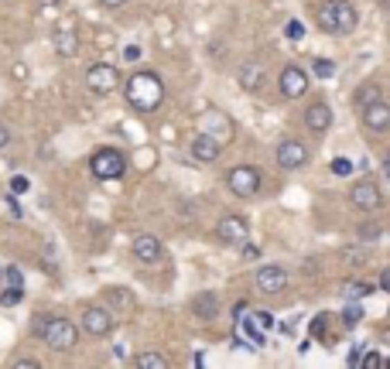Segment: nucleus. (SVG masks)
<instances>
[{"label": "nucleus", "instance_id": "24", "mask_svg": "<svg viewBox=\"0 0 390 369\" xmlns=\"http://www.w3.org/2000/svg\"><path fill=\"white\" fill-rule=\"evenodd\" d=\"M312 75H319V79H333L335 62H329V58H315V62H312Z\"/></svg>", "mask_w": 390, "mask_h": 369}, {"label": "nucleus", "instance_id": "28", "mask_svg": "<svg viewBox=\"0 0 390 369\" xmlns=\"http://www.w3.org/2000/svg\"><path fill=\"white\" fill-rule=\"evenodd\" d=\"M28 188H31V181H28L24 174H14V178H10V195H24Z\"/></svg>", "mask_w": 390, "mask_h": 369}, {"label": "nucleus", "instance_id": "15", "mask_svg": "<svg viewBox=\"0 0 390 369\" xmlns=\"http://www.w3.org/2000/svg\"><path fill=\"white\" fill-rule=\"evenodd\" d=\"M134 257H137L141 264H154V260H161V240H158V236H151V233L134 236Z\"/></svg>", "mask_w": 390, "mask_h": 369}, {"label": "nucleus", "instance_id": "36", "mask_svg": "<svg viewBox=\"0 0 390 369\" xmlns=\"http://www.w3.org/2000/svg\"><path fill=\"white\" fill-rule=\"evenodd\" d=\"M7 144H10V130H7V127H3V123H0V151H3V147H7Z\"/></svg>", "mask_w": 390, "mask_h": 369}, {"label": "nucleus", "instance_id": "6", "mask_svg": "<svg viewBox=\"0 0 390 369\" xmlns=\"http://www.w3.org/2000/svg\"><path fill=\"white\" fill-rule=\"evenodd\" d=\"M116 328V318L110 308H100V305H86L82 308V332L93 335V339H103Z\"/></svg>", "mask_w": 390, "mask_h": 369}, {"label": "nucleus", "instance_id": "29", "mask_svg": "<svg viewBox=\"0 0 390 369\" xmlns=\"http://www.w3.org/2000/svg\"><path fill=\"white\" fill-rule=\"evenodd\" d=\"M380 233H384V229H380L377 222H366V226H360V229H356V236H360V240H377Z\"/></svg>", "mask_w": 390, "mask_h": 369}, {"label": "nucleus", "instance_id": "4", "mask_svg": "<svg viewBox=\"0 0 390 369\" xmlns=\"http://www.w3.org/2000/svg\"><path fill=\"white\" fill-rule=\"evenodd\" d=\"M89 171H93L100 181H116V178H123V171H127V154L116 151V147H100V151L89 158Z\"/></svg>", "mask_w": 390, "mask_h": 369}, {"label": "nucleus", "instance_id": "23", "mask_svg": "<svg viewBox=\"0 0 390 369\" xmlns=\"http://www.w3.org/2000/svg\"><path fill=\"white\" fill-rule=\"evenodd\" d=\"M21 301H24V287H0V305L14 308V305H21Z\"/></svg>", "mask_w": 390, "mask_h": 369}, {"label": "nucleus", "instance_id": "21", "mask_svg": "<svg viewBox=\"0 0 390 369\" xmlns=\"http://www.w3.org/2000/svg\"><path fill=\"white\" fill-rule=\"evenodd\" d=\"M134 366L137 369H168L171 363H168L165 356H158V352H141V356L134 359Z\"/></svg>", "mask_w": 390, "mask_h": 369}, {"label": "nucleus", "instance_id": "31", "mask_svg": "<svg viewBox=\"0 0 390 369\" xmlns=\"http://www.w3.org/2000/svg\"><path fill=\"white\" fill-rule=\"evenodd\" d=\"M366 294H373L370 284H349V294L346 298H366Z\"/></svg>", "mask_w": 390, "mask_h": 369}, {"label": "nucleus", "instance_id": "12", "mask_svg": "<svg viewBox=\"0 0 390 369\" xmlns=\"http://www.w3.org/2000/svg\"><path fill=\"white\" fill-rule=\"evenodd\" d=\"M278 164L284 171H298L308 164V147L301 141H281L278 144Z\"/></svg>", "mask_w": 390, "mask_h": 369}, {"label": "nucleus", "instance_id": "39", "mask_svg": "<svg viewBox=\"0 0 390 369\" xmlns=\"http://www.w3.org/2000/svg\"><path fill=\"white\" fill-rule=\"evenodd\" d=\"M243 257H247V260H254V257H260V250H257V246H247V243H243Z\"/></svg>", "mask_w": 390, "mask_h": 369}, {"label": "nucleus", "instance_id": "14", "mask_svg": "<svg viewBox=\"0 0 390 369\" xmlns=\"http://www.w3.org/2000/svg\"><path fill=\"white\" fill-rule=\"evenodd\" d=\"M220 151H223L220 137H213V134H195L192 137V158L195 161L213 164V161H220Z\"/></svg>", "mask_w": 390, "mask_h": 369}, {"label": "nucleus", "instance_id": "9", "mask_svg": "<svg viewBox=\"0 0 390 369\" xmlns=\"http://www.w3.org/2000/svg\"><path fill=\"white\" fill-rule=\"evenodd\" d=\"M216 236L223 240L226 246H243L250 240V222L243 215H223L216 226Z\"/></svg>", "mask_w": 390, "mask_h": 369}, {"label": "nucleus", "instance_id": "13", "mask_svg": "<svg viewBox=\"0 0 390 369\" xmlns=\"http://www.w3.org/2000/svg\"><path fill=\"white\" fill-rule=\"evenodd\" d=\"M360 113H363V127H366V130H373V134H387L390 130V103L387 100H377V103L363 106Z\"/></svg>", "mask_w": 390, "mask_h": 369}, {"label": "nucleus", "instance_id": "26", "mask_svg": "<svg viewBox=\"0 0 390 369\" xmlns=\"http://www.w3.org/2000/svg\"><path fill=\"white\" fill-rule=\"evenodd\" d=\"M360 366H366V369H384V366H387V359H384L380 352H363V356H360Z\"/></svg>", "mask_w": 390, "mask_h": 369}, {"label": "nucleus", "instance_id": "17", "mask_svg": "<svg viewBox=\"0 0 390 369\" xmlns=\"http://www.w3.org/2000/svg\"><path fill=\"white\" fill-rule=\"evenodd\" d=\"M305 123H308L312 134H326V130L333 127V109H329V103L308 106V109H305Z\"/></svg>", "mask_w": 390, "mask_h": 369}, {"label": "nucleus", "instance_id": "37", "mask_svg": "<svg viewBox=\"0 0 390 369\" xmlns=\"http://www.w3.org/2000/svg\"><path fill=\"white\" fill-rule=\"evenodd\" d=\"M14 366L17 369H38V359H17Z\"/></svg>", "mask_w": 390, "mask_h": 369}, {"label": "nucleus", "instance_id": "18", "mask_svg": "<svg viewBox=\"0 0 390 369\" xmlns=\"http://www.w3.org/2000/svg\"><path fill=\"white\" fill-rule=\"evenodd\" d=\"M192 312L202 318V321H213V318L220 315V301H216V294H213V291L199 294V298L192 301Z\"/></svg>", "mask_w": 390, "mask_h": 369}, {"label": "nucleus", "instance_id": "10", "mask_svg": "<svg viewBox=\"0 0 390 369\" xmlns=\"http://www.w3.org/2000/svg\"><path fill=\"white\" fill-rule=\"evenodd\" d=\"M349 202L363 212H377L384 206V195H380L377 181H356V185L349 188Z\"/></svg>", "mask_w": 390, "mask_h": 369}, {"label": "nucleus", "instance_id": "38", "mask_svg": "<svg viewBox=\"0 0 390 369\" xmlns=\"http://www.w3.org/2000/svg\"><path fill=\"white\" fill-rule=\"evenodd\" d=\"M14 79H17V82L28 79V65H14Z\"/></svg>", "mask_w": 390, "mask_h": 369}, {"label": "nucleus", "instance_id": "43", "mask_svg": "<svg viewBox=\"0 0 390 369\" xmlns=\"http://www.w3.org/2000/svg\"><path fill=\"white\" fill-rule=\"evenodd\" d=\"M123 55H127V58H130V62H134V58H137V55H141V48H137V45H127V52H123Z\"/></svg>", "mask_w": 390, "mask_h": 369}, {"label": "nucleus", "instance_id": "8", "mask_svg": "<svg viewBox=\"0 0 390 369\" xmlns=\"http://www.w3.org/2000/svg\"><path fill=\"white\" fill-rule=\"evenodd\" d=\"M116 82H120V72L113 65H107V62H96V65L86 69V86L93 93H100V96H110L116 89Z\"/></svg>", "mask_w": 390, "mask_h": 369}, {"label": "nucleus", "instance_id": "3", "mask_svg": "<svg viewBox=\"0 0 390 369\" xmlns=\"http://www.w3.org/2000/svg\"><path fill=\"white\" fill-rule=\"evenodd\" d=\"M360 24V14L349 0H326L319 7V28L326 35H353Z\"/></svg>", "mask_w": 390, "mask_h": 369}, {"label": "nucleus", "instance_id": "25", "mask_svg": "<svg viewBox=\"0 0 390 369\" xmlns=\"http://www.w3.org/2000/svg\"><path fill=\"white\" fill-rule=\"evenodd\" d=\"M0 287H24V280H21V270H17V267H7V270H0Z\"/></svg>", "mask_w": 390, "mask_h": 369}, {"label": "nucleus", "instance_id": "7", "mask_svg": "<svg viewBox=\"0 0 390 369\" xmlns=\"http://www.w3.org/2000/svg\"><path fill=\"white\" fill-rule=\"evenodd\" d=\"M278 89L284 100H301L308 93V72L298 69V65H284L278 75Z\"/></svg>", "mask_w": 390, "mask_h": 369}, {"label": "nucleus", "instance_id": "22", "mask_svg": "<svg viewBox=\"0 0 390 369\" xmlns=\"http://www.w3.org/2000/svg\"><path fill=\"white\" fill-rule=\"evenodd\" d=\"M236 328H240V332H247V339H250V345H254V349H264V342H267V339H264V328H254L250 321H240V318H236Z\"/></svg>", "mask_w": 390, "mask_h": 369}, {"label": "nucleus", "instance_id": "40", "mask_svg": "<svg viewBox=\"0 0 390 369\" xmlns=\"http://www.w3.org/2000/svg\"><path fill=\"white\" fill-rule=\"evenodd\" d=\"M360 356H363V345H356V349H353V356H349V366H360Z\"/></svg>", "mask_w": 390, "mask_h": 369}, {"label": "nucleus", "instance_id": "1", "mask_svg": "<svg viewBox=\"0 0 390 369\" xmlns=\"http://www.w3.org/2000/svg\"><path fill=\"white\" fill-rule=\"evenodd\" d=\"M127 103L134 106L137 113H154L158 106L165 103V82L158 79V72H151V69L134 72L130 82H127Z\"/></svg>", "mask_w": 390, "mask_h": 369}, {"label": "nucleus", "instance_id": "20", "mask_svg": "<svg viewBox=\"0 0 390 369\" xmlns=\"http://www.w3.org/2000/svg\"><path fill=\"white\" fill-rule=\"evenodd\" d=\"M353 100H356V106L363 109V106H370V103H377V100H384V89H380L377 82H366V86H360V89H356V96H353Z\"/></svg>", "mask_w": 390, "mask_h": 369}, {"label": "nucleus", "instance_id": "2", "mask_svg": "<svg viewBox=\"0 0 390 369\" xmlns=\"http://www.w3.org/2000/svg\"><path fill=\"white\" fill-rule=\"evenodd\" d=\"M35 335H42L45 345L55 349V352H72L76 342H79L76 321H69V318H62V315H38L35 318Z\"/></svg>", "mask_w": 390, "mask_h": 369}, {"label": "nucleus", "instance_id": "42", "mask_svg": "<svg viewBox=\"0 0 390 369\" xmlns=\"http://www.w3.org/2000/svg\"><path fill=\"white\" fill-rule=\"evenodd\" d=\"M100 3H103V7H110V10H116V7H123L127 0H100Z\"/></svg>", "mask_w": 390, "mask_h": 369}, {"label": "nucleus", "instance_id": "32", "mask_svg": "<svg viewBox=\"0 0 390 369\" xmlns=\"http://www.w3.org/2000/svg\"><path fill=\"white\" fill-rule=\"evenodd\" d=\"M333 174H339V178L353 174V164H349V161H342V158H335V161H333Z\"/></svg>", "mask_w": 390, "mask_h": 369}, {"label": "nucleus", "instance_id": "33", "mask_svg": "<svg viewBox=\"0 0 390 369\" xmlns=\"http://www.w3.org/2000/svg\"><path fill=\"white\" fill-rule=\"evenodd\" d=\"M360 318H363V312H360V308H349V312L342 315V325H346V328H353V325H356Z\"/></svg>", "mask_w": 390, "mask_h": 369}, {"label": "nucleus", "instance_id": "5", "mask_svg": "<svg viewBox=\"0 0 390 369\" xmlns=\"http://www.w3.org/2000/svg\"><path fill=\"white\" fill-rule=\"evenodd\" d=\"M226 188H229L236 199H254V195L260 192V171L250 168V164H236V168H229V174H226Z\"/></svg>", "mask_w": 390, "mask_h": 369}, {"label": "nucleus", "instance_id": "19", "mask_svg": "<svg viewBox=\"0 0 390 369\" xmlns=\"http://www.w3.org/2000/svg\"><path fill=\"white\" fill-rule=\"evenodd\" d=\"M240 86H243L247 93H257V89L264 86L260 69H257V65H243V69H240Z\"/></svg>", "mask_w": 390, "mask_h": 369}, {"label": "nucleus", "instance_id": "11", "mask_svg": "<svg viewBox=\"0 0 390 369\" xmlns=\"http://www.w3.org/2000/svg\"><path fill=\"white\" fill-rule=\"evenodd\" d=\"M254 280H257V291H260V294H281V291L287 287V270L281 264H267L257 270Z\"/></svg>", "mask_w": 390, "mask_h": 369}, {"label": "nucleus", "instance_id": "34", "mask_svg": "<svg viewBox=\"0 0 390 369\" xmlns=\"http://www.w3.org/2000/svg\"><path fill=\"white\" fill-rule=\"evenodd\" d=\"M7 212H10V219H21L24 215L21 206H17V195H7Z\"/></svg>", "mask_w": 390, "mask_h": 369}, {"label": "nucleus", "instance_id": "16", "mask_svg": "<svg viewBox=\"0 0 390 369\" xmlns=\"http://www.w3.org/2000/svg\"><path fill=\"white\" fill-rule=\"evenodd\" d=\"M52 45H55V52L62 58H72V55L79 52V35H76V28L72 24H58L55 35H52Z\"/></svg>", "mask_w": 390, "mask_h": 369}, {"label": "nucleus", "instance_id": "35", "mask_svg": "<svg viewBox=\"0 0 390 369\" xmlns=\"http://www.w3.org/2000/svg\"><path fill=\"white\" fill-rule=\"evenodd\" d=\"M301 35H305V28H301L298 21H291V24H287V38H291V42H298Z\"/></svg>", "mask_w": 390, "mask_h": 369}, {"label": "nucleus", "instance_id": "30", "mask_svg": "<svg viewBox=\"0 0 390 369\" xmlns=\"http://www.w3.org/2000/svg\"><path fill=\"white\" fill-rule=\"evenodd\" d=\"M250 321H257V328H264V332H267V328H274V315H271V312H257Z\"/></svg>", "mask_w": 390, "mask_h": 369}, {"label": "nucleus", "instance_id": "27", "mask_svg": "<svg viewBox=\"0 0 390 369\" xmlns=\"http://www.w3.org/2000/svg\"><path fill=\"white\" fill-rule=\"evenodd\" d=\"M107 298H110L113 305H123V308H130V291H127V287H110V291H107Z\"/></svg>", "mask_w": 390, "mask_h": 369}, {"label": "nucleus", "instance_id": "41", "mask_svg": "<svg viewBox=\"0 0 390 369\" xmlns=\"http://www.w3.org/2000/svg\"><path fill=\"white\" fill-rule=\"evenodd\" d=\"M243 315H247V301H240V305L233 308V318H243Z\"/></svg>", "mask_w": 390, "mask_h": 369}, {"label": "nucleus", "instance_id": "44", "mask_svg": "<svg viewBox=\"0 0 390 369\" xmlns=\"http://www.w3.org/2000/svg\"><path fill=\"white\" fill-rule=\"evenodd\" d=\"M55 3H62V0H38V7H55Z\"/></svg>", "mask_w": 390, "mask_h": 369}]
</instances>
